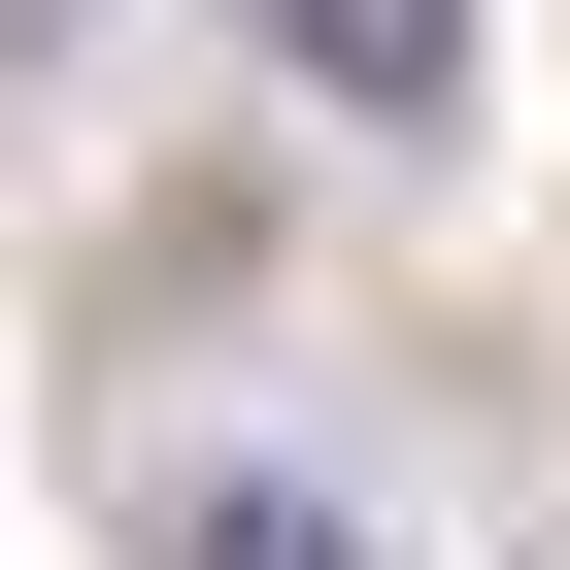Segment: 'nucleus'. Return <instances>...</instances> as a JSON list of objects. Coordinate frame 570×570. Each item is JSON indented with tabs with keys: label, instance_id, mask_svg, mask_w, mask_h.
I'll return each instance as SVG.
<instances>
[{
	"label": "nucleus",
	"instance_id": "1",
	"mask_svg": "<svg viewBox=\"0 0 570 570\" xmlns=\"http://www.w3.org/2000/svg\"><path fill=\"white\" fill-rule=\"evenodd\" d=\"M268 68H303L336 135H470V0H235Z\"/></svg>",
	"mask_w": 570,
	"mask_h": 570
},
{
	"label": "nucleus",
	"instance_id": "2",
	"mask_svg": "<svg viewBox=\"0 0 570 570\" xmlns=\"http://www.w3.org/2000/svg\"><path fill=\"white\" fill-rule=\"evenodd\" d=\"M135 570H370V503L235 436V470H135Z\"/></svg>",
	"mask_w": 570,
	"mask_h": 570
},
{
	"label": "nucleus",
	"instance_id": "3",
	"mask_svg": "<svg viewBox=\"0 0 570 570\" xmlns=\"http://www.w3.org/2000/svg\"><path fill=\"white\" fill-rule=\"evenodd\" d=\"M0 35H35V68H68V0H0Z\"/></svg>",
	"mask_w": 570,
	"mask_h": 570
}]
</instances>
